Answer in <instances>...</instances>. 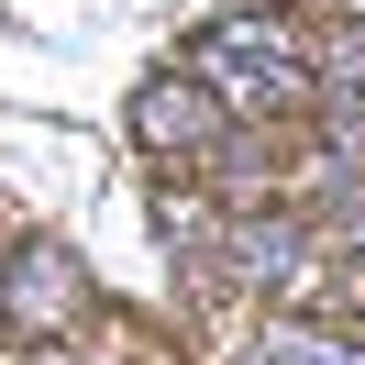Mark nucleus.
Masks as SVG:
<instances>
[{"label": "nucleus", "instance_id": "obj_6", "mask_svg": "<svg viewBox=\"0 0 365 365\" xmlns=\"http://www.w3.org/2000/svg\"><path fill=\"white\" fill-rule=\"evenodd\" d=\"M310 67H321V89H365V23L321 34V45H310Z\"/></svg>", "mask_w": 365, "mask_h": 365}, {"label": "nucleus", "instance_id": "obj_2", "mask_svg": "<svg viewBox=\"0 0 365 365\" xmlns=\"http://www.w3.org/2000/svg\"><path fill=\"white\" fill-rule=\"evenodd\" d=\"M222 288H255L266 310H310L321 288H332V244H321L310 210L288 200H255L222 222Z\"/></svg>", "mask_w": 365, "mask_h": 365}, {"label": "nucleus", "instance_id": "obj_5", "mask_svg": "<svg viewBox=\"0 0 365 365\" xmlns=\"http://www.w3.org/2000/svg\"><path fill=\"white\" fill-rule=\"evenodd\" d=\"M310 222L332 255H365V166L354 178H310Z\"/></svg>", "mask_w": 365, "mask_h": 365}, {"label": "nucleus", "instance_id": "obj_4", "mask_svg": "<svg viewBox=\"0 0 365 365\" xmlns=\"http://www.w3.org/2000/svg\"><path fill=\"white\" fill-rule=\"evenodd\" d=\"M232 365H365V332H332V321H310V310H266Z\"/></svg>", "mask_w": 365, "mask_h": 365}, {"label": "nucleus", "instance_id": "obj_3", "mask_svg": "<svg viewBox=\"0 0 365 365\" xmlns=\"http://www.w3.org/2000/svg\"><path fill=\"white\" fill-rule=\"evenodd\" d=\"M89 310H100L89 266H78L56 232H23V244L0 255V332H11V343H67Z\"/></svg>", "mask_w": 365, "mask_h": 365}, {"label": "nucleus", "instance_id": "obj_1", "mask_svg": "<svg viewBox=\"0 0 365 365\" xmlns=\"http://www.w3.org/2000/svg\"><path fill=\"white\" fill-rule=\"evenodd\" d=\"M188 78H200L232 122H255V133H266V122H310V100H321L310 45H299L288 23H266V11H222V23H200Z\"/></svg>", "mask_w": 365, "mask_h": 365}]
</instances>
